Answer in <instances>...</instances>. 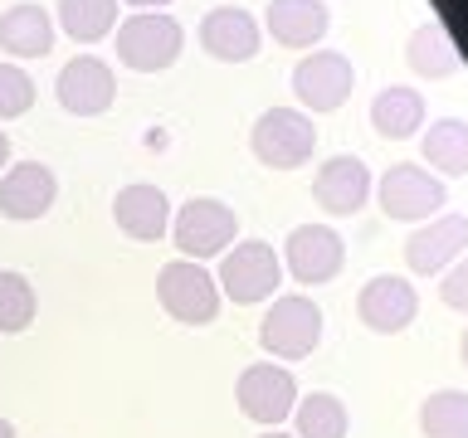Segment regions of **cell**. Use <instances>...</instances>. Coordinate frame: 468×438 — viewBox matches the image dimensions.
<instances>
[{"label": "cell", "mask_w": 468, "mask_h": 438, "mask_svg": "<svg viewBox=\"0 0 468 438\" xmlns=\"http://www.w3.org/2000/svg\"><path fill=\"white\" fill-rule=\"evenodd\" d=\"M181 49H186V29L166 10H137L117 25V58L137 73L171 68L181 58Z\"/></svg>", "instance_id": "cell-1"}, {"label": "cell", "mask_w": 468, "mask_h": 438, "mask_svg": "<svg viewBox=\"0 0 468 438\" xmlns=\"http://www.w3.org/2000/svg\"><path fill=\"white\" fill-rule=\"evenodd\" d=\"M322 341V307L307 292H283L259 321V346L273 360H303Z\"/></svg>", "instance_id": "cell-2"}, {"label": "cell", "mask_w": 468, "mask_h": 438, "mask_svg": "<svg viewBox=\"0 0 468 438\" xmlns=\"http://www.w3.org/2000/svg\"><path fill=\"white\" fill-rule=\"evenodd\" d=\"M219 297H229L234 307H254L269 302L273 287L283 283V258L273 254V244L263 239H244L219 254Z\"/></svg>", "instance_id": "cell-3"}, {"label": "cell", "mask_w": 468, "mask_h": 438, "mask_svg": "<svg viewBox=\"0 0 468 438\" xmlns=\"http://www.w3.org/2000/svg\"><path fill=\"white\" fill-rule=\"evenodd\" d=\"M156 297L176 321H186V327H210L219 317V283L196 258H171L166 268L156 273Z\"/></svg>", "instance_id": "cell-4"}, {"label": "cell", "mask_w": 468, "mask_h": 438, "mask_svg": "<svg viewBox=\"0 0 468 438\" xmlns=\"http://www.w3.org/2000/svg\"><path fill=\"white\" fill-rule=\"evenodd\" d=\"M249 146H254V156L263 166L292 171L317 151V127L303 108H269V112H259L254 131H249Z\"/></svg>", "instance_id": "cell-5"}, {"label": "cell", "mask_w": 468, "mask_h": 438, "mask_svg": "<svg viewBox=\"0 0 468 438\" xmlns=\"http://www.w3.org/2000/svg\"><path fill=\"white\" fill-rule=\"evenodd\" d=\"M234 234H239V214L225 200H210V195L186 200L181 214L171 219V239L181 248V258H196V263L219 258L234 244Z\"/></svg>", "instance_id": "cell-6"}, {"label": "cell", "mask_w": 468, "mask_h": 438, "mask_svg": "<svg viewBox=\"0 0 468 438\" xmlns=\"http://www.w3.org/2000/svg\"><path fill=\"white\" fill-rule=\"evenodd\" d=\"M234 400H239L244 419L263 423V429H278L292 409H298V380H292L288 365H273V360H259L249 365L234 385Z\"/></svg>", "instance_id": "cell-7"}, {"label": "cell", "mask_w": 468, "mask_h": 438, "mask_svg": "<svg viewBox=\"0 0 468 438\" xmlns=\"http://www.w3.org/2000/svg\"><path fill=\"white\" fill-rule=\"evenodd\" d=\"M351 88H356V68L336 49H313L292 68V93L307 112H336L351 98Z\"/></svg>", "instance_id": "cell-8"}, {"label": "cell", "mask_w": 468, "mask_h": 438, "mask_svg": "<svg viewBox=\"0 0 468 438\" xmlns=\"http://www.w3.org/2000/svg\"><path fill=\"white\" fill-rule=\"evenodd\" d=\"M283 263H288V273L298 277V283L322 287V283H332V277L342 273L346 244L332 224H298L283 244Z\"/></svg>", "instance_id": "cell-9"}, {"label": "cell", "mask_w": 468, "mask_h": 438, "mask_svg": "<svg viewBox=\"0 0 468 438\" xmlns=\"http://www.w3.org/2000/svg\"><path fill=\"white\" fill-rule=\"evenodd\" d=\"M376 195H380V210H386L390 219H430L439 204L449 200V190H444L439 175H430L424 166L400 161V166H390L386 175H380Z\"/></svg>", "instance_id": "cell-10"}, {"label": "cell", "mask_w": 468, "mask_h": 438, "mask_svg": "<svg viewBox=\"0 0 468 438\" xmlns=\"http://www.w3.org/2000/svg\"><path fill=\"white\" fill-rule=\"evenodd\" d=\"M54 88H58L64 112H73V117H98V112H108L112 98H117V78H112V68L102 64L98 54L69 58V64L58 68V83Z\"/></svg>", "instance_id": "cell-11"}, {"label": "cell", "mask_w": 468, "mask_h": 438, "mask_svg": "<svg viewBox=\"0 0 468 438\" xmlns=\"http://www.w3.org/2000/svg\"><path fill=\"white\" fill-rule=\"evenodd\" d=\"M463 254H468V219L463 214H439L405 239V263H410V273H420V277L444 273L449 263L463 258Z\"/></svg>", "instance_id": "cell-12"}, {"label": "cell", "mask_w": 468, "mask_h": 438, "mask_svg": "<svg viewBox=\"0 0 468 438\" xmlns=\"http://www.w3.org/2000/svg\"><path fill=\"white\" fill-rule=\"evenodd\" d=\"M356 312H361V321H366V327H371L376 336H395V331H405L410 321H415V312H420V292L410 287L405 277L380 273V277H371V283L361 287Z\"/></svg>", "instance_id": "cell-13"}, {"label": "cell", "mask_w": 468, "mask_h": 438, "mask_svg": "<svg viewBox=\"0 0 468 438\" xmlns=\"http://www.w3.org/2000/svg\"><path fill=\"white\" fill-rule=\"evenodd\" d=\"M259 39H263L259 20L239 5H215L200 20V44H205V54L219 58V64H249V58L259 54Z\"/></svg>", "instance_id": "cell-14"}, {"label": "cell", "mask_w": 468, "mask_h": 438, "mask_svg": "<svg viewBox=\"0 0 468 438\" xmlns=\"http://www.w3.org/2000/svg\"><path fill=\"white\" fill-rule=\"evenodd\" d=\"M58 195V181L44 161H20L0 175V214L5 219H44Z\"/></svg>", "instance_id": "cell-15"}, {"label": "cell", "mask_w": 468, "mask_h": 438, "mask_svg": "<svg viewBox=\"0 0 468 438\" xmlns=\"http://www.w3.org/2000/svg\"><path fill=\"white\" fill-rule=\"evenodd\" d=\"M112 219H117V229H122V234H132V239L156 244L161 234L171 229V200H166V190H161V185L132 181V185L117 190Z\"/></svg>", "instance_id": "cell-16"}, {"label": "cell", "mask_w": 468, "mask_h": 438, "mask_svg": "<svg viewBox=\"0 0 468 438\" xmlns=\"http://www.w3.org/2000/svg\"><path fill=\"white\" fill-rule=\"evenodd\" d=\"M313 195L327 214H356L366 195H371V171H366L361 156H332V161H322Z\"/></svg>", "instance_id": "cell-17"}, {"label": "cell", "mask_w": 468, "mask_h": 438, "mask_svg": "<svg viewBox=\"0 0 468 438\" xmlns=\"http://www.w3.org/2000/svg\"><path fill=\"white\" fill-rule=\"evenodd\" d=\"M332 15L322 0H269V35L288 49H313L327 35Z\"/></svg>", "instance_id": "cell-18"}, {"label": "cell", "mask_w": 468, "mask_h": 438, "mask_svg": "<svg viewBox=\"0 0 468 438\" xmlns=\"http://www.w3.org/2000/svg\"><path fill=\"white\" fill-rule=\"evenodd\" d=\"M0 49L10 58H44L54 49V20L39 5H10L0 15Z\"/></svg>", "instance_id": "cell-19"}, {"label": "cell", "mask_w": 468, "mask_h": 438, "mask_svg": "<svg viewBox=\"0 0 468 438\" xmlns=\"http://www.w3.org/2000/svg\"><path fill=\"white\" fill-rule=\"evenodd\" d=\"M371 127L380 131V137H390V141L415 137V127H424V98H420V88H405V83L380 88V93L371 98Z\"/></svg>", "instance_id": "cell-20"}, {"label": "cell", "mask_w": 468, "mask_h": 438, "mask_svg": "<svg viewBox=\"0 0 468 438\" xmlns=\"http://www.w3.org/2000/svg\"><path fill=\"white\" fill-rule=\"evenodd\" d=\"M405 58H410V68H415L420 78H449V73L459 68V49H453L449 29L439 20H424L415 35H410Z\"/></svg>", "instance_id": "cell-21"}, {"label": "cell", "mask_w": 468, "mask_h": 438, "mask_svg": "<svg viewBox=\"0 0 468 438\" xmlns=\"http://www.w3.org/2000/svg\"><path fill=\"white\" fill-rule=\"evenodd\" d=\"M424 166L439 175H468V122L463 117H439L424 131Z\"/></svg>", "instance_id": "cell-22"}, {"label": "cell", "mask_w": 468, "mask_h": 438, "mask_svg": "<svg viewBox=\"0 0 468 438\" xmlns=\"http://www.w3.org/2000/svg\"><path fill=\"white\" fill-rule=\"evenodd\" d=\"M58 25L69 39L98 44L117 29V0H58Z\"/></svg>", "instance_id": "cell-23"}, {"label": "cell", "mask_w": 468, "mask_h": 438, "mask_svg": "<svg viewBox=\"0 0 468 438\" xmlns=\"http://www.w3.org/2000/svg\"><path fill=\"white\" fill-rule=\"evenodd\" d=\"M420 433L424 438H468V394L463 390H434L420 404Z\"/></svg>", "instance_id": "cell-24"}, {"label": "cell", "mask_w": 468, "mask_h": 438, "mask_svg": "<svg viewBox=\"0 0 468 438\" xmlns=\"http://www.w3.org/2000/svg\"><path fill=\"white\" fill-rule=\"evenodd\" d=\"M35 283L15 268H0V336H20L35 321Z\"/></svg>", "instance_id": "cell-25"}, {"label": "cell", "mask_w": 468, "mask_h": 438, "mask_svg": "<svg viewBox=\"0 0 468 438\" xmlns=\"http://www.w3.org/2000/svg\"><path fill=\"white\" fill-rule=\"evenodd\" d=\"M292 419H298V438H346V423H351L346 404L336 394H307L292 409Z\"/></svg>", "instance_id": "cell-26"}, {"label": "cell", "mask_w": 468, "mask_h": 438, "mask_svg": "<svg viewBox=\"0 0 468 438\" xmlns=\"http://www.w3.org/2000/svg\"><path fill=\"white\" fill-rule=\"evenodd\" d=\"M29 108H35V78L20 64H0V122L25 117Z\"/></svg>", "instance_id": "cell-27"}, {"label": "cell", "mask_w": 468, "mask_h": 438, "mask_svg": "<svg viewBox=\"0 0 468 438\" xmlns=\"http://www.w3.org/2000/svg\"><path fill=\"white\" fill-rule=\"evenodd\" d=\"M439 297H444V307H453V312H468V254L444 273V283H439Z\"/></svg>", "instance_id": "cell-28"}, {"label": "cell", "mask_w": 468, "mask_h": 438, "mask_svg": "<svg viewBox=\"0 0 468 438\" xmlns=\"http://www.w3.org/2000/svg\"><path fill=\"white\" fill-rule=\"evenodd\" d=\"M127 5H137V10H161V5H171V0H127Z\"/></svg>", "instance_id": "cell-29"}, {"label": "cell", "mask_w": 468, "mask_h": 438, "mask_svg": "<svg viewBox=\"0 0 468 438\" xmlns=\"http://www.w3.org/2000/svg\"><path fill=\"white\" fill-rule=\"evenodd\" d=\"M10 161V137H5V127H0V166Z\"/></svg>", "instance_id": "cell-30"}, {"label": "cell", "mask_w": 468, "mask_h": 438, "mask_svg": "<svg viewBox=\"0 0 468 438\" xmlns=\"http://www.w3.org/2000/svg\"><path fill=\"white\" fill-rule=\"evenodd\" d=\"M459 356H463V365H468V327H463V336H459Z\"/></svg>", "instance_id": "cell-31"}, {"label": "cell", "mask_w": 468, "mask_h": 438, "mask_svg": "<svg viewBox=\"0 0 468 438\" xmlns=\"http://www.w3.org/2000/svg\"><path fill=\"white\" fill-rule=\"evenodd\" d=\"M0 438H15V423L10 419H0Z\"/></svg>", "instance_id": "cell-32"}, {"label": "cell", "mask_w": 468, "mask_h": 438, "mask_svg": "<svg viewBox=\"0 0 468 438\" xmlns=\"http://www.w3.org/2000/svg\"><path fill=\"white\" fill-rule=\"evenodd\" d=\"M263 438H298V433H278V429H269V433H263Z\"/></svg>", "instance_id": "cell-33"}]
</instances>
